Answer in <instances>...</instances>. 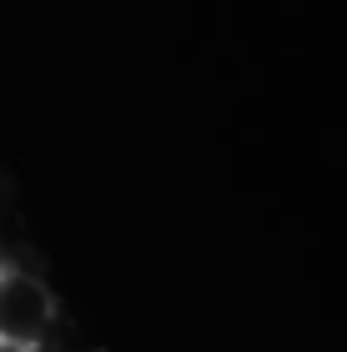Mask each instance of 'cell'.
<instances>
[{"label": "cell", "instance_id": "1", "mask_svg": "<svg viewBox=\"0 0 347 352\" xmlns=\"http://www.w3.org/2000/svg\"><path fill=\"white\" fill-rule=\"evenodd\" d=\"M51 292H45L41 277H30L21 267L0 272V338L10 342H41V332L51 327Z\"/></svg>", "mask_w": 347, "mask_h": 352}, {"label": "cell", "instance_id": "2", "mask_svg": "<svg viewBox=\"0 0 347 352\" xmlns=\"http://www.w3.org/2000/svg\"><path fill=\"white\" fill-rule=\"evenodd\" d=\"M0 352H41L36 342H10V338H0Z\"/></svg>", "mask_w": 347, "mask_h": 352}, {"label": "cell", "instance_id": "3", "mask_svg": "<svg viewBox=\"0 0 347 352\" xmlns=\"http://www.w3.org/2000/svg\"><path fill=\"white\" fill-rule=\"evenodd\" d=\"M76 352H86V347H76Z\"/></svg>", "mask_w": 347, "mask_h": 352}]
</instances>
